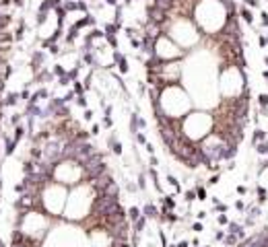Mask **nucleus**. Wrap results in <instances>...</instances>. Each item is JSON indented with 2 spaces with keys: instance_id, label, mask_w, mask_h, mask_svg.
Listing matches in <instances>:
<instances>
[{
  "instance_id": "obj_1",
  "label": "nucleus",
  "mask_w": 268,
  "mask_h": 247,
  "mask_svg": "<svg viewBox=\"0 0 268 247\" xmlns=\"http://www.w3.org/2000/svg\"><path fill=\"white\" fill-rule=\"evenodd\" d=\"M44 60H45V54L42 49H37V52L33 54V58H31V68H33V72H37V70L44 68Z\"/></svg>"
},
{
  "instance_id": "obj_2",
  "label": "nucleus",
  "mask_w": 268,
  "mask_h": 247,
  "mask_svg": "<svg viewBox=\"0 0 268 247\" xmlns=\"http://www.w3.org/2000/svg\"><path fill=\"white\" fill-rule=\"evenodd\" d=\"M114 62L120 66V72H122V74H126V72L130 70V66H128V60H126V58H124V54H120L118 49L114 52Z\"/></svg>"
},
{
  "instance_id": "obj_3",
  "label": "nucleus",
  "mask_w": 268,
  "mask_h": 247,
  "mask_svg": "<svg viewBox=\"0 0 268 247\" xmlns=\"http://www.w3.org/2000/svg\"><path fill=\"white\" fill-rule=\"evenodd\" d=\"M142 216L144 218H159V210L155 204H146L142 208Z\"/></svg>"
},
{
  "instance_id": "obj_4",
  "label": "nucleus",
  "mask_w": 268,
  "mask_h": 247,
  "mask_svg": "<svg viewBox=\"0 0 268 247\" xmlns=\"http://www.w3.org/2000/svg\"><path fill=\"white\" fill-rule=\"evenodd\" d=\"M266 134H268V132H264L262 128H256V130H254V134H252V142H254V144L264 142V140H266Z\"/></svg>"
},
{
  "instance_id": "obj_5",
  "label": "nucleus",
  "mask_w": 268,
  "mask_h": 247,
  "mask_svg": "<svg viewBox=\"0 0 268 247\" xmlns=\"http://www.w3.org/2000/svg\"><path fill=\"white\" fill-rule=\"evenodd\" d=\"M97 21H95V17L93 15H87V17H83V19H79L76 23H74V27L76 29H81V27H85V25H95Z\"/></svg>"
},
{
  "instance_id": "obj_6",
  "label": "nucleus",
  "mask_w": 268,
  "mask_h": 247,
  "mask_svg": "<svg viewBox=\"0 0 268 247\" xmlns=\"http://www.w3.org/2000/svg\"><path fill=\"white\" fill-rule=\"evenodd\" d=\"M140 216H142V210H140V208H136V206L128 208V218H130L132 222H136V220H138Z\"/></svg>"
},
{
  "instance_id": "obj_7",
  "label": "nucleus",
  "mask_w": 268,
  "mask_h": 247,
  "mask_svg": "<svg viewBox=\"0 0 268 247\" xmlns=\"http://www.w3.org/2000/svg\"><path fill=\"white\" fill-rule=\"evenodd\" d=\"M256 192H258V204H264V202L268 200V190H264L262 185H258Z\"/></svg>"
},
{
  "instance_id": "obj_8",
  "label": "nucleus",
  "mask_w": 268,
  "mask_h": 247,
  "mask_svg": "<svg viewBox=\"0 0 268 247\" xmlns=\"http://www.w3.org/2000/svg\"><path fill=\"white\" fill-rule=\"evenodd\" d=\"M225 245L227 247H235L237 245V241H239V239H237V235H231V233H227V235H225Z\"/></svg>"
},
{
  "instance_id": "obj_9",
  "label": "nucleus",
  "mask_w": 268,
  "mask_h": 247,
  "mask_svg": "<svg viewBox=\"0 0 268 247\" xmlns=\"http://www.w3.org/2000/svg\"><path fill=\"white\" fill-rule=\"evenodd\" d=\"M176 196H165V198H161V202H163V206L167 208V210H173L176 208V200H173Z\"/></svg>"
},
{
  "instance_id": "obj_10",
  "label": "nucleus",
  "mask_w": 268,
  "mask_h": 247,
  "mask_svg": "<svg viewBox=\"0 0 268 247\" xmlns=\"http://www.w3.org/2000/svg\"><path fill=\"white\" fill-rule=\"evenodd\" d=\"M194 192H196V200H200V202H202V200H206V187H204V185H200V183H198Z\"/></svg>"
},
{
  "instance_id": "obj_11",
  "label": "nucleus",
  "mask_w": 268,
  "mask_h": 247,
  "mask_svg": "<svg viewBox=\"0 0 268 247\" xmlns=\"http://www.w3.org/2000/svg\"><path fill=\"white\" fill-rule=\"evenodd\" d=\"M144 227H146V218H144V216H140V218L134 222V233H138V235H140Z\"/></svg>"
},
{
  "instance_id": "obj_12",
  "label": "nucleus",
  "mask_w": 268,
  "mask_h": 247,
  "mask_svg": "<svg viewBox=\"0 0 268 247\" xmlns=\"http://www.w3.org/2000/svg\"><path fill=\"white\" fill-rule=\"evenodd\" d=\"M241 19H243L245 23H250V25H252V23H254V15H252V10H250V8H241Z\"/></svg>"
},
{
  "instance_id": "obj_13",
  "label": "nucleus",
  "mask_w": 268,
  "mask_h": 247,
  "mask_svg": "<svg viewBox=\"0 0 268 247\" xmlns=\"http://www.w3.org/2000/svg\"><path fill=\"white\" fill-rule=\"evenodd\" d=\"M241 229H243V227H241L239 222H229V224H227V233H231V235H237Z\"/></svg>"
},
{
  "instance_id": "obj_14",
  "label": "nucleus",
  "mask_w": 268,
  "mask_h": 247,
  "mask_svg": "<svg viewBox=\"0 0 268 247\" xmlns=\"http://www.w3.org/2000/svg\"><path fill=\"white\" fill-rule=\"evenodd\" d=\"M256 153H258V155H262V157H264V155H268V140H264V142H258V144H256Z\"/></svg>"
},
{
  "instance_id": "obj_15",
  "label": "nucleus",
  "mask_w": 268,
  "mask_h": 247,
  "mask_svg": "<svg viewBox=\"0 0 268 247\" xmlns=\"http://www.w3.org/2000/svg\"><path fill=\"white\" fill-rule=\"evenodd\" d=\"M76 37H79V29L72 25V27H70V31H68V35H66V43H72Z\"/></svg>"
},
{
  "instance_id": "obj_16",
  "label": "nucleus",
  "mask_w": 268,
  "mask_h": 247,
  "mask_svg": "<svg viewBox=\"0 0 268 247\" xmlns=\"http://www.w3.org/2000/svg\"><path fill=\"white\" fill-rule=\"evenodd\" d=\"M72 91H74V95H85V91H87V89H85V84H83L81 81H74Z\"/></svg>"
},
{
  "instance_id": "obj_17",
  "label": "nucleus",
  "mask_w": 268,
  "mask_h": 247,
  "mask_svg": "<svg viewBox=\"0 0 268 247\" xmlns=\"http://www.w3.org/2000/svg\"><path fill=\"white\" fill-rule=\"evenodd\" d=\"M52 74H56V76H60V78H62V76H66V70L62 68V64H56V66H54V70H52Z\"/></svg>"
},
{
  "instance_id": "obj_18",
  "label": "nucleus",
  "mask_w": 268,
  "mask_h": 247,
  "mask_svg": "<svg viewBox=\"0 0 268 247\" xmlns=\"http://www.w3.org/2000/svg\"><path fill=\"white\" fill-rule=\"evenodd\" d=\"M258 105L260 107H268V93H260L258 95Z\"/></svg>"
},
{
  "instance_id": "obj_19",
  "label": "nucleus",
  "mask_w": 268,
  "mask_h": 247,
  "mask_svg": "<svg viewBox=\"0 0 268 247\" xmlns=\"http://www.w3.org/2000/svg\"><path fill=\"white\" fill-rule=\"evenodd\" d=\"M105 39H107V43H109L111 47H118V37H116V35H111V33H105Z\"/></svg>"
},
{
  "instance_id": "obj_20",
  "label": "nucleus",
  "mask_w": 268,
  "mask_h": 247,
  "mask_svg": "<svg viewBox=\"0 0 268 247\" xmlns=\"http://www.w3.org/2000/svg\"><path fill=\"white\" fill-rule=\"evenodd\" d=\"M23 136H25V130H23L21 126H17V128H15V142H19Z\"/></svg>"
},
{
  "instance_id": "obj_21",
  "label": "nucleus",
  "mask_w": 268,
  "mask_h": 247,
  "mask_svg": "<svg viewBox=\"0 0 268 247\" xmlns=\"http://www.w3.org/2000/svg\"><path fill=\"white\" fill-rule=\"evenodd\" d=\"M167 181H169V183L176 187V192H181V187H179V181L176 179V177H173V175H167Z\"/></svg>"
},
{
  "instance_id": "obj_22",
  "label": "nucleus",
  "mask_w": 268,
  "mask_h": 247,
  "mask_svg": "<svg viewBox=\"0 0 268 247\" xmlns=\"http://www.w3.org/2000/svg\"><path fill=\"white\" fill-rule=\"evenodd\" d=\"M23 35H25V25L21 23V27L15 31V39H23Z\"/></svg>"
},
{
  "instance_id": "obj_23",
  "label": "nucleus",
  "mask_w": 268,
  "mask_h": 247,
  "mask_svg": "<svg viewBox=\"0 0 268 247\" xmlns=\"http://www.w3.org/2000/svg\"><path fill=\"white\" fill-rule=\"evenodd\" d=\"M111 153L120 157V155H122V144H120V142H114V144H111Z\"/></svg>"
},
{
  "instance_id": "obj_24",
  "label": "nucleus",
  "mask_w": 268,
  "mask_h": 247,
  "mask_svg": "<svg viewBox=\"0 0 268 247\" xmlns=\"http://www.w3.org/2000/svg\"><path fill=\"white\" fill-rule=\"evenodd\" d=\"M184 196H186V202H194V200H196V192H194V190H188Z\"/></svg>"
},
{
  "instance_id": "obj_25",
  "label": "nucleus",
  "mask_w": 268,
  "mask_h": 247,
  "mask_svg": "<svg viewBox=\"0 0 268 247\" xmlns=\"http://www.w3.org/2000/svg\"><path fill=\"white\" fill-rule=\"evenodd\" d=\"M219 179H221V175H219V173H217V175H210V177H208V181H206V183H208V185H217V183H219Z\"/></svg>"
},
{
  "instance_id": "obj_26",
  "label": "nucleus",
  "mask_w": 268,
  "mask_h": 247,
  "mask_svg": "<svg viewBox=\"0 0 268 247\" xmlns=\"http://www.w3.org/2000/svg\"><path fill=\"white\" fill-rule=\"evenodd\" d=\"M136 185H138V190H146V177H144V175H140Z\"/></svg>"
},
{
  "instance_id": "obj_27",
  "label": "nucleus",
  "mask_w": 268,
  "mask_h": 247,
  "mask_svg": "<svg viewBox=\"0 0 268 247\" xmlns=\"http://www.w3.org/2000/svg\"><path fill=\"white\" fill-rule=\"evenodd\" d=\"M25 190H27V183H25V181L15 185V192H17V194H25Z\"/></svg>"
},
{
  "instance_id": "obj_28",
  "label": "nucleus",
  "mask_w": 268,
  "mask_h": 247,
  "mask_svg": "<svg viewBox=\"0 0 268 247\" xmlns=\"http://www.w3.org/2000/svg\"><path fill=\"white\" fill-rule=\"evenodd\" d=\"M192 231H194V233H202V231H204V224H202V222H194V224H192Z\"/></svg>"
},
{
  "instance_id": "obj_29",
  "label": "nucleus",
  "mask_w": 268,
  "mask_h": 247,
  "mask_svg": "<svg viewBox=\"0 0 268 247\" xmlns=\"http://www.w3.org/2000/svg\"><path fill=\"white\" fill-rule=\"evenodd\" d=\"M217 222H219V224H225V227H227V224H229V218H227L225 214H219V216H217Z\"/></svg>"
},
{
  "instance_id": "obj_30",
  "label": "nucleus",
  "mask_w": 268,
  "mask_h": 247,
  "mask_svg": "<svg viewBox=\"0 0 268 247\" xmlns=\"http://www.w3.org/2000/svg\"><path fill=\"white\" fill-rule=\"evenodd\" d=\"M215 210H219L221 214H225V212H227V204H223V202H219V204H215Z\"/></svg>"
},
{
  "instance_id": "obj_31",
  "label": "nucleus",
  "mask_w": 268,
  "mask_h": 247,
  "mask_svg": "<svg viewBox=\"0 0 268 247\" xmlns=\"http://www.w3.org/2000/svg\"><path fill=\"white\" fill-rule=\"evenodd\" d=\"M62 99H64V103H68V101H72V99H74V91H68V93H66V95H64Z\"/></svg>"
},
{
  "instance_id": "obj_32",
  "label": "nucleus",
  "mask_w": 268,
  "mask_h": 247,
  "mask_svg": "<svg viewBox=\"0 0 268 247\" xmlns=\"http://www.w3.org/2000/svg\"><path fill=\"white\" fill-rule=\"evenodd\" d=\"M76 105H81V107H87V99H85V95H79V99H76Z\"/></svg>"
},
{
  "instance_id": "obj_33",
  "label": "nucleus",
  "mask_w": 268,
  "mask_h": 247,
  "mask_svg": "<svg viewBox=\"0 0 268 247\" xmlns=\"http://www.w3.org/2000/svg\"><path fill=\"white\" fill-rule=\"evenodd\" d=\"M136 142H140V144H146V136H144L142 132H138V134H136Z\"/></svg>"
},
{
  "instance_id": "obj_34",
  "label": "nucleus",
  "mask_w": 268,
  "mask_h": 247,
  "mask_svg": "<svg viewBox=\"0 0 268 247\" xmlns=\"http://www.w3.org/2000/svg\"><path fill=\"white\" fill-rule=\"evenodd\" d=\"M144 148H146V153H149V157H151V155H155V146H153L151 142H146V144H144Z\"/></svg>"
},
{
  "instance_id": "obj_35",
  "label": "nucleus",
  "mask_w": 268,
  "mask_h": 247,
  "mask_svg": "<svg viewBox=\"0 0 268 247\" xmlns=\"http://www.w3.org/2000/svg\"><path fill=\"white\" fill-rule=\"evenodd\" d=\"M206 216H208V212H206V210H200V212H196V218H198V220H204Z\"/></svg>"
},
{
  "instance_id": "obj_36",
  "label": "nucleus",
  "mask_w": 268,
  "mask_h": 247,
  "mask_svg": "<svg viewBox=\"0 0 268 247\" xmlns=\"http://www.w3.org/2000/svg\"><path fill=\"white\" fill-rule=\"evenodd\" d=\"M260 21H262V25H264V27H268V12H266V10L260 15Z\"/></svg>"
},
{
  "instance_id": "obj_37",
  "label": "nucleus",
  "mask_w": 268,
  "mask_h": 247,
  "mask_svg": "<svg viewBox=\"0 0 268 247\" xmlns=\"http://www.w3.org/2000/svg\"><path fill=\"white\" fill-rule=\"evenodd\" d=\"M248 6H252V8H256V6H260V0H243Z\"/></svg>"
},
{
  "instance_id": "obj_38",
  "label": "nucleus",
  "mask_w": 268,
  "mask_h": 247,
  "mask_svg": "<svg viewBox=\"0 0 268 247\" xmlns=\"http://www.w3.org/2000/svg\"><path fill=\"white\" fill-rule=\"evenodd\" d=\"M149 165H151L153 169H155V167L159 165V161H157V157H155V155H151V159H149Z\"/></svg>"
},
{
  "instance_id": "obj_39",
  "label": "nucleus",
  "mask_w": 268,
  "mask_h": 247,
  "mask_svg": "<svg viewBox=\"0 0 268 247\" xmlns=\"http://www.w3.org/2000/svg\"><path fill=\"white\" fill-rule=\"evenodd\" d=\"M47 2H50L52 10H54V8H58V6H62V2H60V0H47Z\"/></svg>"
},
{
  "instance_id": "obj_40",
  "label": "nucleus",
  "mask_w": 268,
  "mask_h": 247,
  "mask_svg": "<svg viewBox=\"0 0 268 247\" xmlns=\"http://www.w3.org/2000/svg\"><path fill=\"white\" fill-rule=\"evenodd\" d=\"M258 45H260V47H266V35H260V37H258Z\"/></svg>"
},
{
  "instance_id": "obj_41",
  "label": "nucleus",
  "mask_w": 268,
  "mask_h": 247,
  "mask_svg": "<svg viewBox=\"0 0 268 247\" xmlns=\"http://www.w3.org/2000/svg\"><path fill=\"white\" fill-rule=\"evenodd\" d=\"M215 239H217V241H223L225 239V231H217V233H215Z\"/></svg>"
},
{
  "instance_id": "obj_42",
  "label": "nucleus",
  "mask_w": 268,
  "mask_h": 247,
  "mask_svg": "<svg viewBox=\"0 0 268 247\" xmlns=\"http://www.w3.org/2000/svg\"><path fill=\"white\" fill-rule=\"evenodd\" d=\"M111 118H109V116H105V118H103V126H105V128H111Z\"/></svg>"
},
{
  "instance_id": "obj_43",
  "label": "nucleus",
  "mask_w": 268,
  "mask_h": 247,
  "mask_svg": "<svg viewBox=\"0 0 268 247\" xmlns=\"http://www.w3.org/2000/svg\"><path fill=\"white\" fill-rule=\"evenodd\" d=\"M47 49H50V52H52V54H54V56H56V54H60V47H58V45H56V43H54V45H50V47H47Z\"/></svg>"
},
{
  "instance_id": "obj_44",
  "label": "nucleus",
  "mask_w": 268,
  "mask_h": 247,
  "mask_svg": "<svg viewBox=\"0 0 268 247\" xmlns=\"http://www.w3.org/2000/svg\"><path fill=\"white\" fill-rule=\"evenodd\" d=\"M237 194L245 196V194H248V187H245V185H239V187H237Z\"/></svg>"
},
{
  "instance_id": "obj_45",
  "label": "nucleus",
  "mask_w": 268,
  "mask_h": 247,
  "mask_svg": "<svg viewBox=\"0 0 268 247\" xmlns=\"http://www.w3.org/2000/svg\"><path fill=\"white\" fill-rule=\"evenodd\" d=\"M126 190H128V192H136V190H138V185H136V183H128V185H126Z\"/></svg>"
},
{
  "instance_id": "obj_46",
  "label": "nucleus",
  "mask_w": 268,
  "mask_h": 247,
  "mask_svg": "<svg viewBox=\"0 0 268 247\" xmlns=\"http://www.w3.org/2000/svg\"><path fill=\"white\" fill-rule=\"evenodd\" d=\"M235 208H237V210H245V204H243L241 200H237V202H235Z\"/></svg>"
},
{
  "instance_id": "obj_47",
  "label": "nucleus",
  "mask_w": 268,
  "mask_h": 247,
  "mask_svg": "<svg viewBox=\"0 0 268 247\" xmlns=\"http://www.w3.org/2000/svg\"><path fill=\"white\" fill-rule=\"evenodd\" d=\"M126 35H128L130 39L134 37V29H132V27H126Z\"/></svg>"
},
{
  "instance_id": "obj_48",
  "label": "nucleus",
  "mask_w": 268,
  "mask_h": 247,
  "mask_svg": "<svg viewBox=\"0 0 268 247\" xmlns=\"http://www.w3.org/2000/svg\"><path fill=\"white\" fill-rule=\"evenodd\" d=\"M91 134H93V136H97V134H99V126H97V124L91 128Z\"/></svg>"
},
{
  "instance_id": "obj_49",
  "label": "nucleus",
  "mask_w": 268,
  "mask_h": 247,
  "mask_svg": "<svg viewBox=\"0 0 268 247\" xmlns=\"http://www.w3.org/2000/svg\"><path fill=\"white\" fill-rule=\"evenodd\" d=\"M93 118V111L91 109H85V120H91Z\"/></svg>"
},
{
  "instance_id": "obj_50",
  "label": "nucleus",
  "mask_w": 268,
  "mask_h": 247,
  "mask_svg": "<svg viewBox=\"0 0 268 247\" xmlns=\"http://www.w3.org/2000/svg\"><path fill=\"white\" fill-rule=\"evenodd\" d=\"M19 120H21V116L17 113V116H12V120H10V122H12V124H15V126H17V124H19Z\"/></svg>"
},
{
  "instance_id": "obj_51",
  "label": "nucleus",
  "mask_w": 268,
  "mask_h": 247,
  "mask_svg": "<svg viewBox=\"0 0 268 247\" xmlns=\"http://www.w3.org/2000/svg\"><path fill=\"white\" fill-rule=\"evenodd\" d=\"M15 2V6H25V0H12Z\"/></svg>"
},
{
  "instance_id": "obj_52",
  "label": "nucleus",
  "mask_w": 268,
  "mask_h": 247,
  "mask_svg": "<svg viewBox=\"0 0 268 247\" xmlns=\"http://www.w3.org/2000/svg\"><path fill=\"white\" fill-rule=\"evenodd\" d=\"M178 247H190V243H188V241L184 239V241H179V243H178Z\"/></svg>"
},
{
  "instance_id": "obj_53",
  "label": "nucleus",
  "mask_w": 268,
  "mask_h": 247,
  "mask_svg": "<svg viewBox=\"0 0 268 247\" xmlns=\"http://www.w3.org/2000/svg\"><path fill=\"white\" fill-rule=\"evenodd\" d=\"M103 2H107V4H111V6H118V0H103Z\"/></svg>"
},
{
  "instance_id": "obj_54",
  "label": "nucleus",
  "mask_w": 268,
  "mask_h": 247,
  "mask_svg": "<svg viewBox=\"0 0 268 247\" xmlns=\"http://www.w3.org/2000/svg\"><path fill=\"white\" fill-rule=\"evenodd\" d=\"M262 76H264V78H268V70H264V72H262Z\"/></svg>"
},
{
  "instance_id": "obj_55",
  "label": "nucleus",
  "mask_w": 268,
  "mask_h": 247,
  "mask_svg": "<svg viewBox=\"0 0 268 247\" xmlns=\"http://www.w3.org/2000/svg\"><path fill=\"white\" fill-rule=\"evenodd\" d=\"M264 64H266V66H268V56H264Z\"/></svg>"
},
{
  "instance_id": "obj_56",
  "label": "nucleus",
  "mask_w": 268,
  "mask_h": 247,
  "mask_svg": "<svg viewBox=\"0 0 268 247\" xmlns=\"http://www.w3.org/2000/svg\"><path fill=\"white\" fill-rule=\"evenodd\" d=\"M266 45H268V35H266Z\"/></svg>"
},
{
  "instance_id": "obj_57",
  "label": "nucleus",
  "mask_w": 268,
  "mask_h": 247,
  "mask_svg": "<svg viewBox=\"0 0 268 247\" xmlns=\"http://www.w3.org/2000/svg\"><path fill=\"white\" fill-rule=\"evenodd\" d=\"M130 2H138V0H130Z\"/></svg>"
},
{
  "instance_id": "obj_58",
  "label": "nucleus",
  "mask_w": 268,
  "mask_h": 247,
  "mask_svg": "<svg viewBox=\"0 0 268 247\" xmlns=\"http://www.w3.org/2000/svg\"><path fill=\"white\" fill-rule=\"evenodd\" d=\"M169 247H178V245H169Z\"/></svg>"
},
{
  "instance_id": "obj_59",
  "label": "nucleus",
  "mask_w": 268,
  "mask_h": 247,
  "mask_svg": "<svg viewBox=\"0 0 268 247\" xmlns=\"http://www.w3.org/2000/svg\"><path fill=\"white\" fill-rule=\"evenodd\" d=\"M206 247H210V245H206Z\"/></svg>"
},
{
  "instance_id": "obj_60",
  "label": "nucleus",
  "mask_w": 268,
  "mask_h": 247,
  "mask_svg": "<svg viewBox=\"0 0 268 247\" xmlns=\"http://www.w3.org/2000/svg\"><path fill=\"white\" fill-rule=\"evenodd\" d=\"M66 2H68V0H66Z\"/></svg>"
}]
</instances>
